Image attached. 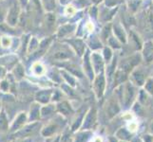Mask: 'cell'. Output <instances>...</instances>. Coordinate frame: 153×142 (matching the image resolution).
Masks as SVG:
<instances>
[{"label":"cell","instance_id":"cell-13","mask_svg":"<svg viewBox=\"0 0 153 142\" xmlns=\"http://www.w3.org/2000/svg\"><path fill=\"white\" fill-rule=\"evenodd\" d=\"M52 110H53V108L51 107V106H47V108H43V110H42V116L43 117H46V116H49L52 113Z\"/></svg>","mask_w":153,"mask_h":142},{"label":"cell","instance_id":"cell-10","mask_svg":"<svg viewBox=\"0 0 153 142\" xmlns=\"http://www.w3.org/2000/svg\"><path fill=\"white\" fill-rule=\"evenodd\" d=\"M55 132V126L54 125H51V126H49V127L45 128L43 131H42V135L44 136H49L51 135H52Z\"/></svg>","mask_w":153,"mask_h":142},{"label":"cell","instance_id":"cell-18","mask_svg":"<svg viewBox=\"0 0 153 142\" xmlns=\"http://www.w3.org/2000/svg\"><path fill=\"white\" fill-rule=\"evenodd\" d=\"M87 29L88 31H92L93 30V25L91 23H88L87 24Z\"/></svg>","mask_w":153,"mask_h":142},{"label":"cell","instance_id":"cell-14","mask_svg":"<svg viewBox=\"0 0 153 142\" xmlns=\"http://www.w3.org/2000/svg\"><path fill=\"white\" fill-rule=\"evenodd\" d=\"M75 12H76V10H75V8L73 7V6H71V5H70V6H68L67 8H66V13L67 14H74L75 13Z\"/></svg>","mask_w":153,"mask_h":142},{"label":"cell","instance_id":"cell-2","mask_svg":"<svg viewBox=\"0 0 153 142\" xmlns=\"http://www.w3.org/2000/svg\"><path fill=\"white\" fill-rule=\"evenodd\" d=\"M26 121V115L24 113L20 114L17 118L15 119V121L13 122V126H12V131H17L20 130V128L22 127V125H24Z\"/></svg>","mask_w":153,"mask_h":142},{"label":"cell","instance_id":"cell-20","mask_svg":"<svg viewBox=\"0 0 153 142\" xmlns=\"http://www.w3.org/2000/svg\"><path fill=\"white\" fill-rule=\"evenodd\" d=\"M110 142H117L115 138H110Z\"/></svg>","mask_w":153,"mask_h":142},{"label":"cell","instance_id":"cell-3","mask_svg":"<svg viewBox=\"0 0 153 142\" xmlns=\"http://www.w3.org/2000/svg\"><path fill=\"white\" fill-rule=\"evenodd\" d=\"M94 120H95V111H91L88 113V115L87 116V118L84 121V125H83V128L84 129H88L91 128V126L94 123Z\"/></svg>","mask_w":153,"mask_h":142},{"label":"cell","instance_id":"cell-9","mask_svg":"<svg viewBox=\"0 0 153 142\" xmlns=\"http://www.w3.org/2000/svg\"><path fill=\"white\" fill-rule=\"evenodd\" d=\"M91 133H81L76 136V140L75 142H87L88 139Z\"/></svg>","mask_w":153,"mask_h":142},{"label":"cell","instance_id":"cell-12","mask_svg":"<svg viewBox=\"0 0 153 142\" xmlns=\"http://www.w3.org/2000/svg\"><path fill=\"white\" fill-rule=\"evenodd\" d=\"M97 92L99 93V95H101L102 94V92H103V90H104V79L101 77L99 79V80L97 81Z\"/></svg>","mask_w":153,"mask_h":142},{"label":"cell","instance_id":"cell-8","mask_svg":"<svg viewBox=\"0 0 153 142\" xmlns=\"http://www.w3.org/2000/svg\"><path fill=\"white\" fill-rule=\"evenodd\" d=\"M37 101L43 102V103H46L47 102L49 101V98H50V93H47V92H40L37 94Z\"/></svg>","mask_w":153,"mask_h":142},{"label":"cell","instance_id":"cell-7","mask_svg":"<svg viewBox=\"0 0 153 142\" xmlns=\"http://www.w3.org/2000/svg\"><path fill=\"white\" fill-rule=\"evenodd\" d=\"M0 131H6L8 128V121L4 113H0Z\"/></svg>","mask_w":153,"mask_h":142},{"label":"cell","instance_id":"cell-17","mask_svg":"<svg viewBox=\"0 0 153 142\" xmlns=\"http://www.w3.org/2000/svg\"><path fill=\"white\" fill-rule=\"evenodd\" d=\"M145 142H153V138L150 135H145Z\"/></svg>","mask_w":153,"mask_h":142},{"label":"cell","instance_id":"cell-4","mask_svg":"<svg viewBox=\"0 0 153 142\" xmlns=\"http://www.w3.org/2000/svg\"><path fill=\"white\" fill-rule=\"evenodd\" d=\"M33 72L34 73L35 75L40 76V75L44 74V73H45V68L41 64H39V63H36V64H34L33 66Z\"/></svg>","mask_w":153,"mask_h":142},{"label":"cell","instance_id":"cell-11","mask_svg":"<svg viewBox=\"0 0 153 142\" xmlns=\"http://www.w3.org/2000/svg\"><path fill=\"white\" fill-rule=\"evenodd\" d=\"M59 110H60V112L63 113L64 115H67L70 113L71 111V109H70V106L66 103V102H63L59 105Z\"/></svg>","mask_w":153,"mask_h":142},{"label":"cell","instance_id":"cell-16","mask_svg":"<svg viewBox=\"0 0 153 142\" xmlns=\"http://www.w3.org/2000/svg\"><path fill=\"white\" fill-rule=\"evenodd\" d=\"M128 128L131 132H134V131H136V129H137V124L135 122H130V124L128 125Z\"/></svg>","mask_w":153,"mask_h":142},{"label":"cell","instance_id":"cell-1","mask_svg":"<svg viewBox=\"0 0 153 142\" xmlns=\"http://www.w3.org/2000/svg\"><path fill=\"white\" fill-rule=\"evenodd\" d=\"M39 126H40L39 123H33V124H31V125H29V126H27V127L20 129L17 133H15V136L18 135V136H20V138L29 136L31 134H33L35 131L39 128Z\"/></svg>","mask_w":153,"mask_h":142},{"label":"cell","instance_id":"cell-5","mask_svg":"<svg viewBox=\"0 0 153 142\" xmlns=\"http://www.w3.org/2000/svg\"><path fill=\"white\" fill-rule=\"evenodd\" d=\"M39 108L37 107V105H33L30 109V120H35L39 118Z\"/></svg>","mask_w":153,"mask_h":142},{"label":"cell","instance_id":"cell-22","mask_svg":"<svg viewBox=\"0 0 153 142\" xmlns=\"http://www.w3.org/2000/svg\"><path fill=\"white\" fill-rule=\"evenodd\" d=\"M150 128H151V132L153 133V123H152V125H151V127H150Z\"/></svg>","mask_w":153,"mask_h":142},{"label":"cell","instance_id":"cell-21","mask_svg":"<svg viewBox=\"0 0 153 142\" xmlns=\"http://www.w3.org/2000/svg\"><path fill=\"white\" fill-rule=\"evenodd\" d=\"M132 142H141V141H140V140H139L138 138H136V139H134V140H133Z\"/></svg>","mask_w":153,"mask_h":142},{"label":"cell","instance_id":"cell-15","mask_svg":"<svg viewBox=\"0 0 153 142\" xmlns=\"http://www.w3.org/2000/svg\"><path fill=\"white\" fill-rule=\"evenodd\" d=\"M1 44L4 47H8L10 45V39L8 37H3L1 39Z\"/></svg>","mask_w":153,"mask_h":142},{"label":"cell","instance_id":"cell-6","mask_svg":"<svg viewBox=\"0 0 153 142\" xmlns=\"http://www.w3.org/2000/svg\"><path fill=\"white\" fill-rule=\"evenodd\" d=\"M117 136H118L119 138L123 139V140H129L130 138H131L130 134L126 129H121V130H119L118 133H117Z\"/></svg>","mask_w":153,"mask_h":142},{"label":"cell","instance_id":"cell-19","mask_svg":"<svg viewBox=\"0 0 153 142\" xmlns=\"http://www.w3.org/2000/svg\"><path fill=\"white\" fill-rule=\"evenodd\" d=\"M93 142H102V139L100 138H97L94 139V141H93Z\"/></svg>","mask_w":153,"mask_h":142}]
</instances>
